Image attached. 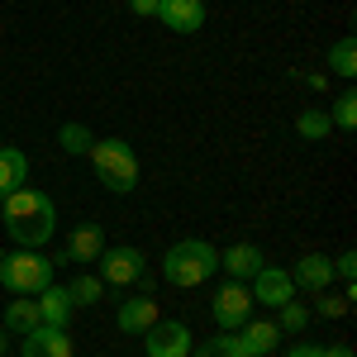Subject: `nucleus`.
Listing matches in <instances>:
<instances>
[{
    "label": "nucleus",
    "instance_id": "28",
    "mask_svg": "<svg viewBox=\"0 0 357 357\" xmlns=\"http://www.w3.org/2000/svg\"><path fill=\"white\" fill-rule=\"evenodd\" d=\"M129 5V15H138V20H153L158 15V0H124Z\"/></svg>",
    "mask_w": 357,
    "mask_h": 357
},
{
    "label": "nucleus",
    "instance_id": "19",
    "mask_svg": "<svg viewBox=\"0 0 357 357\" xmlns=\"http://www.w3.org/2000/svg\"><path fill=\"white\" fill-rule=\"evenodd\" d=\"M38 324H43V319H38L33 296H15V301L5 305V333H33Z\"/></svg>",
    "mask_w": 357,
    "mask_h": 357
},
{
    "label": "nucleus",
    "instance_id": "25",
    "mask_svg": "<svg viewBox=\"0 0 357 357\" xmlns=\"http://www.w3.org/2000/svg\"><path fill=\"white\" fill-rule=\"evenodd\" d=\"M329 119H333V129H357V91H343V96L333 100Z\"/></svg>",
    "mask_w": 357,
    "mask_h": 357
},
{
    "label": "nucleus",
    "instance_id": "6",
    "mask_svg": "<svg viewBox=\"0 0 357 357\" xmlns=\"http://www.w3.org/2000/svg\"><path fill=\"white\" fill-rule=\"evenodd\" d=\"M191 348H195V338L181 319H158L143 333V353L148 357H191Z\"/></svg>",
    "mask_w": 357,
    "mask_h": 357
},
{
    "label": "nucleus",
    "instance_id": "16",
    "mask_svg": "<svg viewBox=\"0 0 357 357\" xmlns=\"http://www.w3.org/2000/svg\"><path fill=\"white\" fill-rule=\"evenodd\" d=\"M24 357H77V348H72V333L67 329L38 324L33 333H24Z\"/></svg>",
    "mask_w": 357,
    "mask_h": 357
},
{
    "label": "nucleus",
    "instance_id": "10",
    "mask_svg": "<svg viewBox=\"0 0 357 357\" xmlns=\"http://www.w3.org/2000/svg\"><path fill=\"white\" fill-rule=\"evenodd\" d=\"M234 338H238V353L243 357H267V353H276L281 329H276V319H243L234 329Z\"/></svg>",
    "mask_w": 357,
    "mask_h": 357
},
{
    "label": "nucleus",
    "instance_id": "27",
    "mask_svg": "<svg viewBox=\"0 0 357 357\" xmlns=\"http://www.w3.org/2000/svg\"><path fill=\"white\" fill-rule=\"evenodd\" d=\"M353 276H357V252L348 248V252H338V257H333V281H343V286H348V296H357Z\"/></svg>",
    "mask_w": 357,
    "mask_h": 357
},
{
    "label": "nucleus",
    "instance_id": "32",
    "mask_svg": "<svg viewBox=\"0 0 357 357\" xmlns=\"http://www.w3.org/2000/svg\"><path fill=\"white\" fill-rule=\"evenodd\" d=\"M10 353V338H5V329H0V357Z\"/></svg>",
    "mask_w": 357,
    "mask_h": 357
},
{
    "label": "nucleus",
    "instance_id": "15",
    "mask_svg": "<svg viewBox=\"0 0 357 357\" xmlns=\"http://www.w3.org/2000/svg\"><path fill=\"white\" fill-rule=\"evenodd\" d=\"M33 305H38V319H43L48 329H67V324H72V310H77L72 296H67V286H57V281L43 286V291L33 296Z\"/></svg>",
    "mask_w": 357,
    "mask_h": 357
},
{
    "label": "nucleus",
    "instance_id": "7",
    "mask_svg": "<svg viewBox=\"0 0 357 357\" xmlns=\"http://www.w3.org/2000/svg\"><path fill=\"white\" fill-rule=\"evenodd\" d=\"M248 291H252V305H267V310H281L286 301H296V281H291V272H286V267H272V262L252 276Z\"/></svg>",
    "mask_w": 357,
    "mask_h": 357
},
{
    "label": "nucleus",
    "instance_id": "9",
    "mask_svg": "<svg viewBox=\"0 0 357 357\" xmlns=\"http://www.w3.org/2000/svg\"><path fill=\"white\" fill-rule=\"evenodd\" d=\"M5 234H10L20 248H43L57 234V205L38 210V215H29V220H5Z\"/></svg>",
    "mask_w": 357,
    "mask_h": 357
},
{
    "label": "nucleus",
    "instance_id": "5",
    "mask_svg": "<svg viewBox=\"0 0 357 357\" xmlns=\"http://www.w3.org/2000/svg\"><path fill=\"white\" fill-rule=\"evenodd\" d=\"M210 314H215V324L220 333H234L243 319H252V291H248V281H224L220 291H215V305H210Z\"/></svg>",
    "mask_w": 357,
    "mask_h": 357
},
{
    "label": "nucleus",
    "instance_id": "21",
    "mask_svg": "<svg viewBox=\"0 0 357 357\" xmlns=\"http://www.w3.org/2000/svg\"><path fill=\"white\" fill-rule=\"evenodd\" d=\"M296 134L305 138V143H324V138L333 134V119H329V110H301L296 114Z\"/></svg>",
    "mask_w": 357,
    "mask_h": 357
},
{
    "label": "nucleus",
    "instance_id": "4",
    "mask_svg": "<svg viewBox=\"0 0 357 357\" xmlns=\"http://www.w3.org/2000/svg\"><path fill=\"white\" fill-rule=\"evenodd\" d=\"M100 281L105 286H114V291H143L148 296V257L138 252V248L129 243H105V252H100Z\"/></svg>",
    "mask_w": 357,
    "mask_h": 357
},
{
    "label": "nucleus",
    "instance_id": "24",
    "mask_svg": "<svg viewBox=\"0 0 357 357\" xmlns=\"http://www.w3.org/2000/svg\"><path fill=\"white\" fill-rule=\"evenodd\" d=\"M305 324H310V310H305L301 301L281 305V314H276V329H281V333H305Z\"/></svg>",
    "mask_w": 357,
    "mask_h": 357
},
{
    "label": "nucleus",
    "instance_id": "30",
    "mask_svg": "<svg viewBox=\"0 0 357 357\" xmlns=\"http://www.w3.org/2000/svg\"><path fill=\"white\" fill-rule=\"evenodd\" d=\"M319 357H353V348H348V343H338V348H324Z\"/></svg>",
    "mask_w": 357,
    "mask_h": 357
},
{
    "label": "nucleus",
    "instance_id": "33",
    "mask_svg": "<svg viewBox=\"0 0 357 357\" xmlns=\"http://www.w3.org/2000/svg\"><path fill=\"white\" fill-rule=\"evenodd\" d=\"M0 257H5V248H0Z\"/></svg>",
    "mask_w": 357,
    "mask_h": 357
},
{
    "label": "nucleus",
    "instance_id": "14",
    "mask_svg": "<svg viewBox=\"0 0 357 357\" xmlns=\"http://www.w3.org/2000/svg\"><path fill=\"white\" fill-rule=\"evenodd\" d=\"M220 267L234 276V281H252V276L267 267V252H262L257 243H234V248L220 252Z\"/></svg>",
    "mask_w": 357,
    "mask_h": 357
},
{
    "label": "nucleus",
    "instance_id": "18",
    "mask_svg": "<svg viewBox=\"0 0 357 357\" xmlns=\"http://www.w3.org/2000/svg\"><path fill=\"white\" fill-rule=\"evenodd\" d=\"M29 186V153L15 143H0V195Z\"/></svg>",
    "mask_w": 357,
    "mask_h": 357
},
{
    "label": "nucleus",
    "instance_id": "22",
    "mask_svg": "<svg viewBox=\"0 0 357 357\" xmlns=\"http://www.w3.org/2000/svg\"><path fill=\"white\" fill-rule=\"evenodd\" d=\"M67 296H72V305H77V310H86V305H100V296H105V281L86 272V276H77V281L67 286Z\"/></svg>",
    "mask_w": 357,
    "mask_h": 357
},
{
    "label": "nucleus",
    "instance_id": "13",
    "mask_svg": "<svg viewBox=\"0 0 357 357\" xmlns=\"http://www.w3.org/2000/svg\"><path fill=\"white\" fill-rule=\"evenodd\" d=\"M100 252H105V234H100V224H77V229L67 234V262H72V267H91V262H100Z\"/></svg>",
    "mask_w": 357,
    "mask_h": 357
},
{
    "label": "nucleus",
    "instance_id": "17",
    "mask_svg": "<svg viewBox=\"0 0 357 357\" xmlns=\"http://www.w3.org/2000/svg\"><path fill=\"white\" fill-rule=\"evenodd\" d=\"M48 205H53V195L33 191V186H20V191L0 195V220H29V215H38Z\"/></svg>",
    "mask_w": 357,
    "mask_h": 357
},
{
    "label": "nucleus",
    "instance_id": "1",
    "mask_svg": "<svg viewBox=\"0 0 357 357\" xmlns=\"http://www.w3.org/2000/svg\"><path fill=\"white\" fill-rule=\"evenodd\" d=\"M215 272H220V252L205 238H181V243L167 248V257H162V281L167 286H181V291L205 286Z\"/></svg>",
    "mask_w": 357,
    "mask_h": 357
},
{
    "label": "nucleus",
    "instance_id": "11",
    "mask_svg": "<svg viewBox=\"0 0 357 357\" xmlns=\"http://www.w3.org/2000/svg\"><path fill=\"white\" fill-rule=\"evenodd\" d=\"M162 314H158V301L153 296H124L119 301V314H114V324H119V333H148L153 324H158Z\"/></svg>",
    "mask_w": 357,
    "mask_h": 357
},
{
    "label": "nucleus",
    "instance_id": "31",
    "mask_svg": "<svg viewBox=\"0 0 357 357\" xmlns=\"http://www.w3.org/2000/svg\"><path fill=\"white\" fill-rule=\"evenodd\" d=\"M191 357H220V353H215V348L205 343V348H191Z\"/></svg>",
    "mask_w": 357,
    "mask_h": 357
},
{
    "label": "nucleus",
    "instance_id": "26",
    "mask_svg": "<svg viewBox=\"0 0 357 357\" xmlns=\"http://www.w3.org/2000/svg\"><path fill=\"white\" fill-rule=\"evenodd\" d=\"M62 148H67V153H77V158H86V148H91V129H86V124H62Z\"/></svg>",
    "mask_w": 357,
    "mask_h": 357
},
{
    "label": "nucleus",
    "instance_id": "3",
    "mask_svg": "<svg viewBox=\"0 0 357 357\" xmlns=\"http://www.w3.org/2000/svg\"><path fill=\"white\" fill-rule=\"evenodd\" d=\"M0 286L10 296H38L43 286H53V257H43L38 248H15L0 257Z\"/></svg>",
    "mask_w": 357,
    "mask_h": 357
},
{
    "label": "nucleus",
    "instance_id": "8",
    "mask_svg": "<svg viewBox=\"0 0 357 357\" xmlns=\"http://www.w3.org/2000/svg\"><path fill=\"white\" fill-rule=\"evenodd\" d=\"M205 0H158V24L172 29V33H200L205 29Z\"/></svg>",
    "mask_w": 357,
    "mask_h": 357
},
{
    "label": "nucleus",
    "instance_id": "29",
    "mask_svg": "<svg viewBox=\"0 0 357 357\" xmlns=\"http://www.w3.org/2000/svg\"><path fill=\"white\" fill-rule=\"evenodd\" d=\"M319 353H324L319 343H296V348H291V353H286V357H319Z\"/></svg>",
    "mask_w": 357,
    "mask_h": 357
},
{
    "label": "nucleus",
    "instance_id": "20",
    "mask_svg": "<svg viewBox=\"0 0 357 357\" xmlns=\"http://www.w3.org/2000/svg\"><path fill=\"white\" fill-rule=\"evenodd\" d=\"M329 72H333V77H343V82H353V77H357V43H353V33H343V38H333V43H329Z\"/></svg>",
    "mask_w": 357,
    "mask_h": 357
},
{
    "label": "nucleus",
    "instance_id": "12",
    "mask_svg": "<svg viewBox=\"0 0 357 357\" xmlns=\"http://www.w3.org/2000/svg\"><path fill=\"white\" fill-rule=\"evenodd\" d=\"M291 281H296V291H329L333 286V257H324V252H305L301 262L291 267Z\"/></svg>",
    "mask_w": 357,
    "mask_h": 357
},
{
    "label": "nucleus",
    "instance_id": "23",
    "mask_svg": "<svg viewBox=\"0 0 357 357\" xmlns=\"http://www.w3.org/2000/svg\"><path fill=\"white\" fill-rule=\"evenodd\" d=\"M353 310V296H329V291H314V314L319 319H343Z\"/></svg>",
    "mask_w": 357,
    "mask_h": 357
},
{
    "label": "nucleus",
    "instance_id": "2",
    "mask_svg": "<svg viewBox=\"0 0 357 357\" xmlns=\"http://www.w3.org/2000/svg\"><path fill=\"white\" fill-rule=\"evenodd\" d=\"M86 158H91L100 186H105L110 195H129L138 186V153L124 143V138H91Z\"/></svg>",
    "mask_w": 357,
    "mask_h": 357
}]
</instances>
